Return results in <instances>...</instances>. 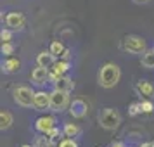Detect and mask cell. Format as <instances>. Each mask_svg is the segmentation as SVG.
Returning <instances> with one entry per match:
<instances>
[{
    "label": "cell",
    "mask_w": 154,
    "mask_h": 147,
    "mask_svg": "<svg viewBox=\"0 0 154 147\" xmlns=\"http://www.w3.org/2000/svg\"><path fill=\"white\" fill-rule=\"evenodd\" d=\"M121 78V71H119V66L114 63H106L100 66L97 75V81L102 88H112L116 87Z\"/></svg>",
    "instance_id": "obj_1"
},
{
    "label": "cell",
    "mask_w": 154,
    "mask_h": 147,
    "mask_svg": "<svg viewBox=\"0 0 154 147\" xmlns=\"http://www.w3.org/2000/svg\"><path fill=\"white\" fill-rule=\"evenodd\" d=\"M121 49L133 54V56H139V54H146L147 52V42L139 35H126L121 40Z\"/></svg>",
    "instance_id": "obj_2"
},
{
    "label": "cell",
    "mask_w": 154,
    "mask_h": 147,
    "mask_svg": "<svg viewBox=\"0 0 154 147\" xmlns=\"http://www.w3.org/2000/svg\"><path fill=\"white\" fill-rule=\"evenodd\" d=\"M99 123L104 130H116L121 123V114L114 107H106L99 114Z\"/></svg>",
    "instance_id": "obj_3"
},
{
    "label": "cell",
    "mask_w": 154,
    "mask_h": 147,
    "mask_svg": "<svg viewBox=\"0 0 154 147\" xmlns=\"http://www.w3.org/2000/svg\"><path fill=\"white\" fill-rule=\"evenodd\" d=\"M12 99L17 106L21 107H33V100H35V92L26 85H19L12 90Z\"/></svg>",
    "instance_id": "obj_4"
},
{
    "label": "cell",
    "mask_w": 154,
    "mask_h": 147,
    "mask_svg": "<svg viewBox=\"0 0 154 147\" xmlns=\"http://www.w3.org/2000/svg\"><path fill=\"white\" fill-rule=\"evenodd\" d=\"M69 104H71L69 93L54 88V92L50 93V109H52L54 112H63L64 109L69 107Z\"/></svg>",
    "instance_id": "obj_5"
},
{
    "label": "cell",
    "mask_w": 154,
    "mask_h": 147,
    "mask_svg": "<svg viewBox=\"0 0 154 147\" xmlns=\"http://www.w3.org/2000/svg\"><path fill=\"white\" fill-rule=\"evenodd\" d=\"M5 24L14 31H23L26 26V17L21 12H9L5 16Z\"/></svg>",
    "instance_id": "obj_6"
},
{
    "label": "cell",
    "mask_w": 154,
    "mask_h": 147,
    "mask_svg": "<svg viewBox=\"0 0 154 147\" xmlns=\"http://www.w3.org/2000/svg\"><path fill=\"white\" fill-rule=\"evenodd\" d=\"M88 112V104L83 99H73L69 104V114L73 118H85Z\"/></svg>",
    "instance_id": "obj_7"
},
{
    "label": "cell",
    "mask_w": 154,
    "mask_h": 147,
    "mask_svg": "<svg viewBox=\"0 0 154 147\" xmlns=\"http://www.w3.org/2000/svg\"><path fill=\"white\" fill-rule=\"evenodd\" d=\"M54 126H57V119L54 116H40V118L35 119V130L43 133V135L49 130H52Z\"/></svg>",
    "instance_id": "obj_8"
},
{
    "label": "cell",
    "mask_w": 154,
    "mask_h": 147,
    "mask_svg": "<svg viewBox=\"0 0 154 147\" xmlns=\"http://www.w3.org/2000/svg\"><path fill=\"white\" fill-rule=\"evenodd\" d=\"M135 92L142 99H154V85L149 80H139L135 85Z\"/></svg>",
    "instance_id": "obj_9"
},
{
    "label": "cell",
    "mask_w": 154,
    "mask_h": 147,
    "mask_svg": "<svg viewBox=\"0 0 154 147\" xmlns=\"http://www.w3.org/2000/svg\"><path fill=\"white\" fill-rule=\"evenodd\" d=\"M33 107L36 111H45V109H50V93L47 92H35V100H33Z\"/></svg>",
    "instance_id": "obj_10"
},
{
    "label": "cell",
    "mask_w": 154,
    "mask_h": 147,
    "mask_svg": "<svg viewBox=\"0 0 154 147\" xmlns=\"http://www.w3.org/2000/svg\"><path fill=\"white\" fill-rule=\"evenodd\" d=\"M49 75H50V69L49 68H43V66H36L35 69L31 71V80L35 85H45L49 81Z\"/></svg>",
    "instance_id": "obj_11"
},
{
    "label": "cell",
    "mask_w": 154,
    "mask_h": 147,
    "mask_svg": "<svg viewBox=\"0 0 154 147\" xmlns=\"http://www.w3.org/2000/svg\"><path fill=\"white\" fill-rule=\"evenodd\" d=\"M21 69V61L19 59H16V57L9 56L4 64H2V71L4 73H7V75H12V73H17V71Z\"/></svg>",
    "instance_id": "obj_12"
},
{
    "label": "cell",
    "mask_w": 154,
    "mask_h": 147,
    "mask_svg": "<svg viewBox=\"0 0 154 147\" xmlns=\"http://www.w3.org/2000/svg\"><path fill=\"white\" fill-rule=\"evenodd\" d=\"M57 57L50 52V50H43V52H40L38 56H36V66H43V68H50L52 64L56 63Z\"/></svg>",
    "instance_id": "obj_13"
},
{
    "label": "cell",
    "mask_w": 154,
    "mask_h": 147,
    "mask_svg": "<svg viewBox=\"0 0 154 147\" xmlns=\"http://www.w3.org/2000/svg\"><path fill=\"white\" fill-rule=\"evenodd\" d=\"M54 88L56 90H61V92H68L69 93L73 88H75V81L71 80L69 76H66V75H63V76L57 80L56 83H54Z\"/></svg>",
    "instance_id": "obj_14"
},
{
    "label": "cell",
    "mask_w": 154,
    "mask_h": 147,
    "mask_svg": "<svg viewBox=\"0 0 154 147\" xmlns=\"http://www.w3.org/2000/svg\"><path fill=\"white\" fill-rule=\"evenodd\" d=\"M49 69L57 73V75H66V73L71 69V63L66 61V59H63V57H59V59H56V63L52 64Z\"/></svg>",
    "instance_id": "obj_15"
},
{
    "label": "cell",
    "mask_w": 154,
    "mask_h": 147,
    "mask_svg": "<svg viewBox=\"0 0 154 147\" xmlns=\"http://www.w3.org/2000/svg\"><path fill=\"white\" fill-rule=\"evenodd\" d=\"M63 132H64V137H71V139H75V137H78V135L82 133V130H80V126L75 125V123H64Z\"/></svg>",
    "instance_id": "obj_16"
},
{
    "label": "cell",
    "mask_w": 154,
    "mask_h": 147,
    "mask_svg": "<svg viewBox=\"0 0 154 147\" xmlns=\"http://www.w3.org/2000/svg\"><path fill=\"white\" fill-rule=\"evenodd\" d=\"M61 135H64V132H63V128H57V126H54L52 130H49V132L45 133V137L50 140V144H52V145H56V144L61 142V140H59Z\"/></svg>",
    "instance_id": "obj_17"
},
{
    "label": "cell",
    "mask_w": 154,
    "mask_h": 147,
    "mask_svg": "<svg viewBox=\"0 0 154 147\" xmlns=\"http://www.w3.org/2000/svg\"><path fill=\"white\" fill-rule=\"evenodd\" d=\"M49 50L54 54L56 57H63V54H64V50H66V47H64V43L61 42V40H52L50 42V47H49Z\"/></svg>",
    "instance_id": "obj_18"
},
{
    "label": "cell",
    "mask_w": 154,
    "mask_h": 147,
    "mask_svg": "<svg viewBox=\"0 0 154 147\" xmlns=\"http://www.w3.org/2000/svg\"><path fill=\"white\" fill-rule=\"evenodd\" d=\"M11 126H12V114L9 111H5V109H2V112H0V128L7 130Z\"/></svg>",
    "instance_id": "obj_19"
},
{
    "label": "cell",
    "mask_w": 154,
    "mask_h": 147,
    "mask_svg": "<svg viewBox=\"0 0 154 147\" xmlns=\"http://www.w3.org/2000/svg\"><path fill=\"white\" fill-rule=\"evenodd\" d=\"M142 66L147 69H154V49H147V52L142 56Z\"/></svg>",
    "instance_id": "obj_20"
},
{
    "label": "cell",
    "mask_w": 154,
    "mask_h": 147,
    "mask_svg": "<svg viewBox=\"0 0 154 147\" xmlns=\"http://www.w3.org/2000/svg\"><path fill=\"white\" fill-rule=\"evenodd\" d=\"M14 50H16V45L12 42H2V54H4L5 57L12 56Z\"/></svg>",
    "instance_id": "obj_21"
},
{
    "label": "cell",
    "mask_w": 154,
    "mask_h": 147,
    "mask_svg": "<svg viewBox=\"0 0 154 147\" xmlns=\"http://www.w3.org/2000/svg\"><path fill=\"white\" fill-rule=\"evenodd\" d=\"M140 104H142V112H146V114H151V112L154 111L152 99H142V100H140Z\"/></svg>",
    "instance_id": "obj_22"
},
{
    "label": "cell",
    "mask_w": 154,
    "mask_h": 147,
    "mask_svg": "<svg viewBox=\"0 0 154 147\" xmlns=\"http://www.w3.org/2000/svg\"><path fill=\"white\" fill-rule=\"evenodd\" d=\"M128 114L130 116H137V114H142V104L139 102H132V104L128 106Z\"/></svg>",
    "instance_id": "obj_23"
},
{
    "label": "cell",
    "mask_w": 154,
    "mask_h": 147,
    "mask_svg": "<svg viewBox=\"0 0 154 147\" xmlns=\"http://www.w3.org/2000/svg\"><path fill=\"white\" fill-rule=\"evenodd\" d=\"M12 31H14V29L4 28L0 31V40H2V42H12Z\"/></svg>",
    "instance_id": "obj_24"
},
{
    "label": "cell",
    "mask_w": 154,
    "mask_h": 147,
    "mask_svg": "<svg viewBox=\"0 0 154 147\" xmlns=\"http://www.w3.org/2000/svg\"><path fill=\"white\" fill-rule=\"evenodd\" d=\"M57 147H78L76 140L71 139V137H66V139H61V142L57 144Z\"/></svg>",
    "instance_id": "obj_25"
},
{
    "label": "cell",
    "mask_w": 154,
    "mask_h": 147,
    "mask_svg": "<svg viewBox=\"0 0 154 147\" xmlns=\"http://www.w3.org/2000/svg\"><path fill=\"white\" fill-rule=\"evenodd\" d=\"M49 145H52V144H50V140L47 137H38L35 140V147H49Z\"/></svg>",
    "instance_id": "obj_26"
},
{
    "label": "cell",
    "mask_w": 154,
    "mask_h": 147,
    "mask_svg": "<svg viewBox=\"0 0 154 147\" xmlns=\"http://www.w3.org/2000/svg\"><path fill=\"white\" fill-rule=\"evenodd\" d=\"M109 147H126V145L123 144V142H114V144H111Z\"/></svg>",
    "instance_id": "obj_27"
},
{
    "label": "cell",
    "mask_w": 154,
    "mask_h": 147,
    "mask_svg": "<svg viewBox=\"0 0 154 147\" xmlns=\"http://www.w3.org/2000/svg\"><path fill=\"white\" fill-rule=\"evenodd\" d=\"M140 147H152V142H144Z\"/></svg>",
    "instance_id": "obj_28"
},
{
    "label": "cell",
    "mask_w": 154,
    "mask_h": 147,
    "mask_svg": "<svg viewBox=\"0 0 154 147\" xmlns=\"http://www.w3.org/2000/svg\"><path fill=\"white\" fill-rule=\"evenodd\" d=\"M133 2H135V4H147L149 0H133Z\"/></svg>",
    "instance_id": "obj_29"
},
{
    "label": "cell",
    "mask_w": 154,
    "mask_h": 147,
    "mask_svg": "<svg viewBox=\"0 0 154 147\" xmlns=\"http://www.w3.org/2000/svg\"><path fill=\"white\" fill-rule=\"evenodd\" d=\"M21 147H35V145H31V144H23Z\"/></svg>",
    "instance_id": "obj_30"
},
{
    "label": "cell",
    "mask_w": 154,
    "mask_h": 147,
    "mask_svg": "<svg viewBox=\"0 0 154 147\" xmlns=\"http://www.w3.org/2000/svg\"><path fill=\"white\" fill-rule=\"evenodd\" d=\"M49 147H57V145H49Z\"/></svg>",
    "instance_id": "obj_31"
},
{
    "label": "cell",
    "mask_w": 154,
    "mask_h": 147,
    "mask_svg": "<svg viewBox=\"0 0 154 147\" xmlns=\"http://www.w3.org/2000/svg\"><path fill=\"white\" fill-rule=\"evenodd\" d=\"M152 147H154V142H152Z\"/></svg>",
    "instance_id": "obj_32"
}]
</instances>
